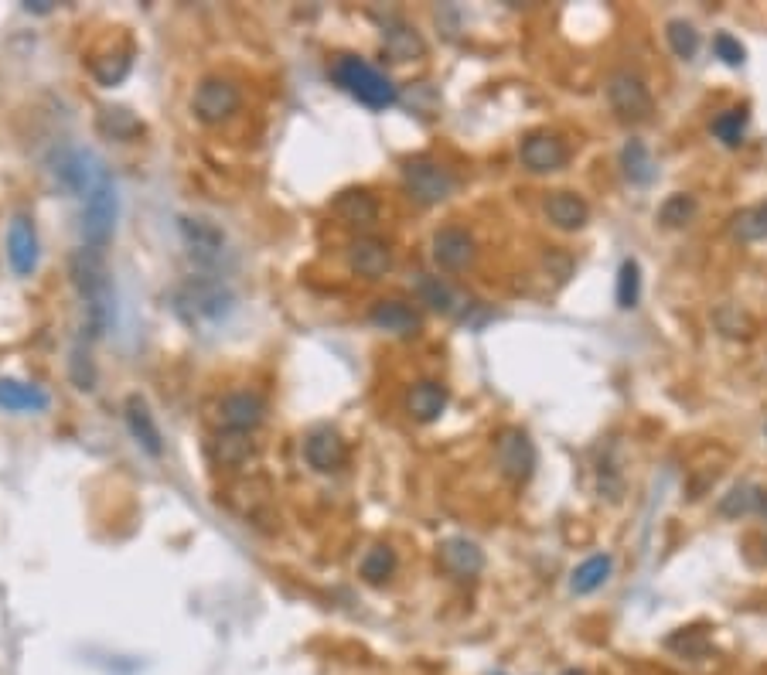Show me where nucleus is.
I'll list each match as a JSON object with an SVG mask.
<instances>
[{"label": "nucleus", "mask_w": 767, "mask_h": 675, "mask_svg": "<svg viewBox=\"0 0 767 675\" xmlns=\"http://www.w3.org/2000/svg\"><path fill=\"white\" fill-rule=\"evenodd\" d=\"M69 277L82 300V311H86L89 338H99L113 321V280L103 263V253L89 246L75 249L69 256Z\"/></svg>", "instance_id": "nucleus-1"}, {"label": "nucleus", "mask_w": 767, "mask_h": 675, "mask_svg": "<svg viewBox=\"0 0 767 675\" xmlns=\"http://www.w3.org/2000/svg\"><path fill=\"white\" fill-rule=\"evenodd\" d=\"M171 307L188 328H202V324H219L236 307V294L215 277H188L174 290Z\"/></svg>", "instance_id": "nucleus-2"}, {"label": "nucleus", "mask_w": 767, "mask_h": 675, "mask_svg": "<svg viewBox=\"0 0 767 675\" xmlns=\"http://www.w3.org/2000/svg\"><path fill=\"white\" fill-rule=\"evenodd\" d=\"M328 75H331V82H335L338 89H345L348 96L358 99L362 106H369V110H389V106L399 103L396 82L389 79L382 69H375L372 62H365V58H358V55L335 58V65H331Z\"/></svg>", "instance_id": "nucleus-3"}, {"label": "nucleus", "mask_w": 767, "mask_h": 675, "mask_svg": "<svg viewBox=\"0 0 767 675\" xmlns=\"http://www.w3.org/2000/svg\"><path fill=\"white\" fill-rule=\"evenodd\" d=\"M82 215H79V229L89 249H103L113 236L116 225V185L113 174L103 171L99 178L79 195Z\"/></svg>", "instance_id": "nucleus-4"}, {"label": "nucleus", "mask_w": 767, "mask_h": 675, "mask_svg": "<svg viewBox=\"0 0 767 675\" xmlns=\"http://www.w3.org/2000/svg\"><path fill=\"white\" fill-rule=\"evenodd\" d=\"M403 185L410 191L413 202L420 205H440L454 195V174H450L437 157L416 154L403 164Z\"/></svg>", "instance_id": "nucleus-5"}, {"label": "nucleus", "mask_w": 767, "mask_h": 675, "mask_svg": "<svg viewBox=\"0 0 767 675\" xmlns=\"http://www.w3.org/2000/svg\"><path fill=\"white\" fill-rule=\"evenodd\" d=\"M607 103H611L621 123H645L655 113V99L648 93L645 79L628 69L607 75Z\"/></svg>", "instance_id": "nucleus-6"}, {"label": "nucleus", "mask_w": 767, "mask_h": 675, "mask_svg": "<svg viewBox=\"0 0 767 675\" xmlns=\"http://www.w3.org/2000/svg\"><path fill=\"white\" fill-rule=\"evenodd\" d=\"M243 103V93L232 79H222V75H208V79L198 82L195 96H191V110L202 123H222L229 120L232 113L239 110Z\"/></svg>", "instance_id": "nucleus-7"}, {"label": "nucleus", "mask_w": 767, "mask_h": 675, "mask_svg": "<svg viewBox=\"0 0 767 675\" xmlns=\"http://www.w3.org/2000/svg\"><path fill=\"white\" fill-rule=\"evenodd\" d=\"M495 461L508 481L522 485V481L532 478V468H536V447H532L529 433L519 427H508L498 433L495 440Z\"/></svg>", "instance_id": "nucleus-8"}, {"label": "nucleus", "mask_w": 767, "mask_h": 675, "mask_svg": "<svg viewBox=\"0 0 767 675\" xmlns=\"http://www.w3.org/2000/svg\"><path fill=\"white\" fill-rule=\"evenodd\" d=\"M38 229L28 215H14L7 225V260L18 277H31L38 270Z\"/></svg>", "instance_id": "nucleus-9"}, {"label": "nucleus", "mask_w": 767, "mask_h": 675, "mask_svg": "<svg viewBox=\"0 0 767 675\" xmlns=\"http://www.w3.org/2000/svg\"><path fill=\"white\" fill-rule=\"evenodd\" d=\"M181 225V239H185L188 253L195 256L198 263L212 266L222 260V249H225V236L215 222L202 219V215H185L178 222Z\"/></svg>", "instance_id": "nucleus-10"}, {"label": "nucleus", "mask_w": 767, "mask_h": 675, "mask_svg": "<svg viewBox=\"0 0 767 675\" xmlns=\"http://www.w3.org/2000/svg\"><path fill=\"white\" fill-rule=\"evenodd\" d=\"M519 157L529 171L549 174V171H560L563 164L570 161V147H566V140H560L556 133H529L519 147Z\"/></svg>", "instance_id": "nucleus-11"}, {"label": "nucleus", "mask_w": 767, "mask_h": 675, "mask_svg": "<svg viewBox=\"0 0 767 675\" xmlns=\"http://www.w3.org/2000/svg\"><path fill=\"white\" fill-rule=\"evenodd\" d=\"M478 256V246H474V236L468 229H457V225H447L433 236V260H437L440 270H468Z\"/></svg>", "instance_id": "nucleus-12"}, {"label": "nucleus", "mask_w": 767, "mask_h": 675, "mask_svg": "<svg viewBox=\"0 0 767 675\" xmlns=\"http://www.w3.org/2000/svg\"><path fill=\"white\" fill-rule=\"evenodd\" d=\"M304 457H307V464H311V468L318 471V474H335V471L345 468L348 447H345V440H341L331 427H318V430L307 433Z\"/></svg>", "instance_id": "nucleus-13"}, {"label": "nucleus", "mask_w": 767, "mask_h": 675, "mask_svg": "<svg viewBox=\"0 0 767 675\" xmlns=\"http://www.w3.org/2000/svg\"><path fill=\"white\" fill-rule=\"evenodd\" d=\"M266 403L256 393H229L219 403V423L229 433H253L263 423Z\"/></svg>", "instance_id": "nucleus-14"}, {"label": "nucleus", "mask_w": 767, "mask_h": 675, "mask_svg": "<svg viewBox=\"0 0 767 675\" xmlns=\"http://www.w3.org/2000/svg\"><path fill=\"white\" fill-rule=\"evenodd\" d=\"M348 266L365 280H379L389 273L393 266V253L382 239H372V236H358L352 246H348Z\"/></svg>", "instance_id": "nucleus-15"}, {"label": "nucleus", "mask_w": 767, "mask_h": 675, "mask_svg": "<svg viewBox=\"0 0 767 675\" xmlns=\"http://www.w3.org/2000/svg\"><path fill=\"white\" fill-rule=\"evenodd\" d=\"M437 556H440V566L461 580L478 577V573L485 570V553H481V546L464 536H454V539H447V543H440Z\"/></svg>", "instance_id": "nucleus-16"}, {"label": "nucleus", "mask_w": 767, "mask_h": 675, "mask_svg": "<svg viewBox=\"0 0 767 675\" xmlns=\"http://www.w3.org/2000/svg\"><path fill=\"white\" fill-rule=\"evenodd\" d=\"M123 416H127V427L133 433V440H137L150 457H161L164 454L161 430H157L154 413H150V406L144 403V399H140L137 393L127 396V403H123Z\"/></svg>", "instance_id": "nucleus-17"}, {"label": "nucleus", "mask_w": 767, "mask_h": 675, "mask_svg": "<svg viewBox=\"0 0 767 675\" xmlns=\"http://www.w3.org/2000/svg\"><path fill=\"white\" fill-rule=\"evenodd\" d=\"M331 212L345 225H352V229H369V225L379 222V202H375V195H369L365 188L341 191L335 205H331Z\"/></svg>", "instance_id": "nucleus-18"}, {"label": "nucleus", "mask_w": 767, "mask_h": 675, "mask_svg": "<svg viewBox=\"0 0 767 675\" xmlns=\"http://www.w3.org/2000/svg\"><path fill=\"white\" fill-rule=\"evenodd\" d=\"M52 406V396L35 382L0 379V410L7 413H45Z\"/></svg>", "instance_id": "nucleus-19"}, {"label": "nucleus", "mask_w": 767, "mask_h": 675, "mask_svg": "<svg viewBox=\"0 0 767 675\" xmlns=\"http://www.w3.org/2000/svg\"><path fill=\"white\" fill-rule=\"evenodd\" d=\"M369 321L379 331H389V335H399V338H413L423 324L420 314H416L410 304H403V300H379V304L372 307Z\"/></svg>", "instance_id": "nucleus-20"}, {"label": "nucleus", "mask_w": 767, "mask_h": 675, "mask_svg": "<svg viewBox=\"0 0 767 675\" xmlns=\"http://www.w3.org/2000/svg\"><path fill=\"white\" fill-rule=\"evenodd\" d=\"M406 410H410L413 420L420 423H433L440 413L447 410V389L433 379L413 382L410 393H406Z\"/></svg>", "instance_id": "nucleus-21"}, {"label": "nucleus", "mask_w": 767, "mask_h": 675, "mask_svg": "<svg viewBox=\"0 0 767 675\" xmlns=\"http://www.w3.org/2000/svg\"><path fill=\"white\" fill-rule=\"evenodd\" d=\"M546 215L556 229L573 232V229H583V225H587L590 208L580 195H573V191H553V195L546 198Z\"/></svg>", "instance_id": "nucleus-22"}, {"label": "nucleus", "mask_w": 767, "mask_h": 675, "mask_svg": "<svg viewBox=\"0 0 767 675\" xmlns=\"http://www.w3.org/2000/svg\"><path fill=\"white\" fill-rule=\"evenodd\" d=\"M611 570H614L611 556H590V560H583L577 570H573V580H570L573 594H580V597L597 594V590L611 580Z\"/></svg>", "instance_id": "nucleus-23"}, {"label": "nucleus", "mask_w": 767, "mask_h": 675, "mask_svg": "<svg viewBox=\"0 0 767 675\" xmlns=\"http://www.w3.org/2000/svg\"><path fill=\"white\" fill-rule=\"evenodd\" d=\"M382 38H386V52L396 58V62H410V58L423 55V41L416 35V28L403 21H389L382 24Z\"/></svg>", "instance_id": "nucleus-24"}, {"label": "nucleus", "mask_w": 767, "mask_h": 675, "mask_svg": "<svg viewBox=\"0 0 767 675\" xmlns=\"http://www.w3.org/2000/svg\"><path fill=\"white\" fill-rule=\"evenodd\" d=\"M621 168L628 174L631 185H648L655 178V161L648 154V147L641 140H628L621 150Z\"/></svg>", "instance_id": "nucleus-25"}, {"label": "nucleus", "mask_w": 767, "mask_h": 675, "mask_svg": "<svg viewBox=\"0 0 767 675\" xmlns=\"http://www.w3.org/2000/svg\"><path fill=\"white\" fill-rule=\"evenodd\" d=\"M99 133H106V137L113 140H130V137H140L144 133V123L137 120L130 110H123V106H106V110H99Z\"/></svg>", "instance_id": "nucleus-26"}, {"label": "nucleus", "mask_w": 767, "mask_h": 675, "mask_svg": "<svg viewBox=\"0 0 767 675\" xmlns=\"http://www.w3.org/2000/svg\"><path fill=\"white\" fill-rule=\"evenodd\" d=\"M215 461L225 464V468H239V464H246L249 457H253V440H249V433H229L222 430L219 437H215Z\"/></svg>", "instance_id": "nucleus-27"}, {"label": "nucleus", "mask_w": 767, "mask_h": 675, "mask_svg": "<svg viewBox=\"0 0 767 675\" xmlns=\"http://www.w3.org/2000/svg\"><path fill=\"white\" fill-rule=\"evenodd\" d=\"M133 58H130V48H116V52H106L103 58H93V75L99 86H120L127 79Z\"/></svg>", "instance_id": "nucleus-28"}, {"label": "nucleus", "mask_w": 767, "mask_h": 675, "mask_svg": "<svg viewBox=\"0 0 767 675\" xmlns=\"http://www.w3.org/2000/svg\"><path fill=\"white\" fill-rule=\"evenodd\" d=\"M358 573H362L365 583H375V587H379V583H386L396 573V553L389 546H372L369 553L362 556Z\"/></svg>", "instance_id": "nucleus-29"}, {"label": "nucleus", "mask_w": 767, "mask_h": 675, "mask_svg": "<svg viewBox=\"0 0 767 675\" xmlns=\"http://www.w3.org/2000/svg\"><path fill=\"white\" fill-rule=\"evenodd\" d=\"M733 239L740 243H757V239H767V202L747 208V212L733 215V225H730Z\"/></svg>", "instance_id": "nucleus-30"}, {"label": "nucleus", "mask_w": 767, "mask_h": 675, "mask_svg": "<svg viewBox=\"0 0 767 675\" xmlns=\"http://www.w3.org/2000/svg\"><path fill=\"white\" fill-rule=\"evenodd\" d=\"M713 133H716V140H723L727 147H740L744 144V137H747V110L744 106H737V110H727V113H720L713 120Z\"/></svg>", "instance_id": "nucleus-31"}, {"label": "nucleus", "mask_w": 767, "mask_h": 675, "mask_svg": "<svg viewBox=\"0 0 767 675\" xmlns=\"http://www.w3.org/2000/svg\"><path fill=\"white\" fill-rule=\"evenodd\" d=\"M665 38H669V48L675 52V58H696L699 52V31L689 21H669L665 28Z\"/></svg>", "instance_id": "nucleus-32"}, {"label": "nucleus", "mask_w": 767, "mask_h": 675, "mask_svg": "<svg viewBox=\"0 0 767 675\" xmlns=\"http://www.w3.org/2000/svg\"><path fill=\"white\" fill-rule=\"evenodd\" d=\"M416 290H420V297L427 300L433 311L454 314V300L457 297H454V290H450L440 277H427V273H420V280H416Z\"/></svg>", "instance_id": "nucleus-33"}, {"label": "nucleus", "mask_w": 767, "mask_h": 675, "mask_svg": "<svg viewBox=\"0 0 767 675\" xmlns=\"http://www.w3.org/2000/svg\"><path fill=\"white\" fill-rule=\"evenodd\" d=\"M641 297V266L635 260H624L618 270V307L621 311H631L638 307Z\"/></svg>", "instance_id": "nucleus-34"}, {"label": "nucleus", "mask_w": 767, "mask_h": 675, "mask_svg": "<svg viewBox=\"0 0 767 675\" xmlns=\"http://www.w3.org/2000/svg\"><path fill=\"white\" fill-rule=\"evenodd\" d=\"M693 215H696V202L689 195H672L669 202L658 208V219L669 225V229H675V225H686Z\"/></svg>", "instance_id": "nucleus-35"}, {"label": "nucleus", "mask_w": 767, "mask_h": 675, "mask_svg": "<svg viewBox=\"0 0 767 675\" xmlns=\"http://www.w3.org/2000/svg\"><path fill=\"white\" fill-rule=\"evenodd\" d=\"M757 505H761V491L744 485V488H733L730 495L723 498V502H720V512H723V515H747V512H754Z\"/></svg>", "instance_id": "nucleus-36"}, {"label": "nucleus", "mask_w": 767, "mask_h": 675, "mask_svg": "<svg viewBox=\"0 0 767 675\" xmlns=\"http://www.w3.org/2000/svg\"><path fill=\"white\" fill-rule=\"evenodd\" d=\"M72 382L79 389H96V369H93V362H89V352H82V345L75 348L72 352Z\"/></svg>", "instance_id": "nucleus-37"}, {"label": "nucleus", "mask_w": 767, "mask_h": 675, "mask_svg": "<svg viewBox=\"0 0 767 675\" xmlns=\"http://www.w3.org/2000/svg\"><path fill=\"white\" fill-rule=\"evenodd\" d=\"M713 48H716V55H720L727 65H744V55L747 52H744V45H740V41L733 38V35H716L713 38Z\"/></svg>", "instance_id": "nucleus-38"}, {"label": "nucleus", "mask_w": 767, "mask_h": 675, "mask_svg": "<svg viewBox=\"0 0 767 675\" xmlns=\"http://www.w3.org/2000/svg\"><path fill=\"white\" fill-rule=\"evenodd\" d=\"M24 7H28V11H35V14H48V11H52V4H48V0H35V4H24Z\"/></svg>", "instance_id": "nucleus-39"}, {"label": "nucleus", "mask_w": 767, "mask_h": 675, "mask_svg": "<svg viewBox=\"0 0 767 675\" xmlns=\"http://www.w3.org/2000/svg\"><path fill=\"white\" fill-rule=\"evenodd\" d=\"M757 512H761L764 519H767V491H761V505H757Z\"/></svg>", "instance_id": "nucleus-40"}, {"label": "nucleus", "mask_w": 767, "mask_h": 675, "mask_svg": "<svg viewBox=\"0 0 767 675\" xmlns=\"http://www.w3.org/2000/svg\"><path fill=\"white\" fill-rule=\"evenodd\" d=\"M764 553H767V539H764Z\"/></svg>", "instance_id": "nucleus-41"}, {"label": "nucleus", "mask_w": 767, "mask_h": 675, "mask_svg": "<svg viewBox=\"0 0 767 675\" xmlns=\"http://www.w3.org/2000/svg\"><path fill=\"white\" fill-rule=\"evenodd\" d=\"M764 430H767V423H764Z\"/></svg>", "instance_id": "nucleus-42"}]
</instances>
